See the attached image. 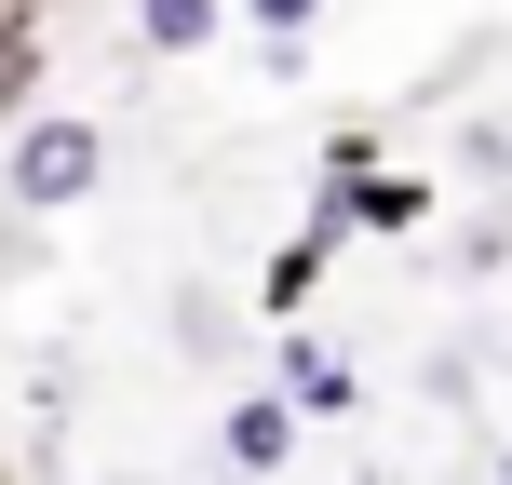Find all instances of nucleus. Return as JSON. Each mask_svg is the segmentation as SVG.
Returning a JSON list of instances; mask_svg holds the SVG:
<instances>
[{"mask_svg": "<svg viewBox=\"0 0 512 485\" xmlns=\"http://www.w3.org/2000/svg\"><path fill=\"white\" fill-rule=\"evenodd\" d=\"M0 189H14V216H81L108 189V122H81V108H27L14 135H0Z\"/></svg>", "mask_w": 512, "mask_h": 485, "instance_id": "f257e3e1", "label": "nucleus"}, {"mask_svg": "<svg viewBox=\"0 0 512 485\" xmlns=\"http://www.w3.org/2000/svg\"><path fill=\"white\" fill-rule=\"evenodd\" d=\"M270 391L297 405V432H337V418L364 405V364H351V351H324L310 324H283V364H270Z\"/></svg>", "mask_w": 512, "mask_h": 485, "instance_id": "f03ea898", "label": "nucleus"}, {"mask_svg": "<svg viewBox=\"0 0 512 485\" xmlns=\"http://www.w3.org/2000/svg\"><path fill=\"white\" fill-rule=\"evenodd\" d=\"M337 243H351V216H337V189H324V203H310V230H297V243L270 256V283H256V310H270V324H310V297H324Z\"/></svg>", "mask_w": 512, "mask_h": 485, "instance_id": "7ed1b4c3", "label": "nucleus"}, {"mask_svg": "<svg viewBox=\"0 0 512 485\" xmlns=\"http://www.w3.org/2000/svg\"><path fill=\"white\" fill-rule=\"evenodd\" d=\"M216 459H230L243 485H283V472H297V405H283V391H230V418H216Z\"/></svg>", "mask_w": 512, "mask_h": 485, "instance_id": "20e7f679", "label": "nucleus"}, {"mask_svg": "<svg viewBox=\"0 0 512 485\" xmlns=\"http://www.w3.org/2000/svg\"><path fill=\"white\" fill-rule=\"evenodd\" d=\"M324 189H337V216H351V230H378V243L432 230V176H405V162H351V176H324Z\"/></svg>", "mask_w": 512, "mask_h": 485, "instance_id": "39448f33", "label": "nucleus"}, {"mask_svg": "<svg viewBox=\"0 0 512 485\" xmlns=\"http://www.w3.org/2000/svg\"><path fill=\"white\" fill-rule=\"evenodd\" d=\"M122 41L149 54V68H176V54H216V41H230V0H122Z\"/></svg>", "mask_w": 512, "mask_h": 485, "instance_id": "423d86ee", "label": "nucleus"}, {"mask_svg": "<svg viewBox=\"0 0 512 485\" xmlns=\"http://www.w3.org/2000/svg\"><path fill=\"white\" fill-rule=\"evenodd\" d=\"M27 95H41V0H0V135L27 122Z\"/></svg>", "mask_w": 512, "mask_h": 485, "instance_id": "0eeeda50", "label": "nucleus"}, {"mask_svg": "<svg viewBox=\"0 0 512 485\" xmlns=\"http://www.w3.org/2000/svg\"><path fill=\"white\" fill-rule=\"evenodd\" d=\"M230 14L256 27V54H297V41H310V14H324V0H230Z\"/></svg>", "mask_w": 512, "mask_h": 485, "instance_id": "6e6552de", "label": "nucleus"}, {"mask_svg": "<svg viewBox=\"0 0 512 485\" xmlns=\"http://www.w3.org/2000/svg\"><path fill=\"white\" fill-rule=\"evenodd\" d=\"M486 472H499V485H512V445H499V459H486Z\"/></svg>", "mask_w": 512, "mask_h": 485, "instance_id": "1a4fd4ad", "label": "nucleus"}, {"mask_svg": "<svg viewBox=\"0 0 512 485\" xmlns=\"http://www.w3.org/2000/svg\"><path fill=\"white\" fill-rule=\"evenodd\" d=\"M0 485H14V445H0Z\"/></svg>", "mask_w": 512, "mask_h": 485, "instance_id": "9d476101", "label": "nucleus"}]
</instances>
